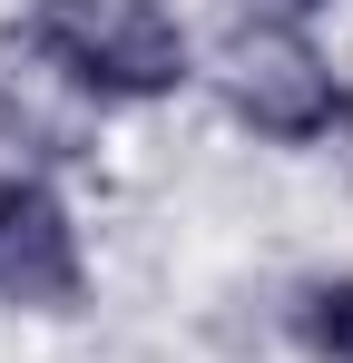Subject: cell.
<instances>
[{
    "mask_svg": "<svg viewBox=\"0 0 353 363\" xmlns=\"http://www.w3.org/2000/svg\"><path fill=\"white\" fill-rule=\"evenodd\" d=\"M20 50L99 108H147L196 79V40L176 30L167 0H30Z\"/></svg>",
    "mask_w": 353,
    "mask_h": 363,
    "instance_id": "cell-1",
    "label": "cell"
},
{
    "mask_svg": "<svg viewBox=\"0 0 353 363\" xmlns=\"http://www.w3.org/2000/svg\"><path fill=\"white\" fill-rule=\"evenodd\" d=\"M216 89H226V118L255 128L265 147H334V138H353V79L304 40L294 10L235 20L226 50H216Z\"/></svg>",
    "mask_w": 353,
    "mask_h": 363,
    "instance_id": "cell-2",
    "label": "cell"
},
{
    "mask_svg": "<svg viewBox=\"0 0 353 363\" xmlns=\"http://www.w3.org/2000/svg\"><path fill=\"white\" fill-rule=\"evenodd\" d=\"M89 245L50 177H0V304L10 314H79Z\"/></svg>",
    "mask_w": 353,
    "mask_h": 363,
    "instance_id": "cell-3",
    "label": "cell"
},
{
    "mask_svg": "<svg viewBox=\"0 0 353 363\" xmlns=\"http://www.w3.org/2000/svg\"><path fill=\"white\" fill-rule=\"evenodd\" d=\"M285 324H294V344H304L314 363H353V275H314V285H294Z\"/></svg>",
    "mask_w": 353,
    "mask_h": 363,
    "instance_id": "cell-4",
    "label": "cell"
},
{
    "mask_svg": "<svg viewBox=\"0 0 353 363\" xmlns=\"http://www.w3.org/2000/svg\"><path fill=\"white\" fill-rule=\"evenodd\" d=\"M285 10H324V0H285Z\"/></svg>",
    "mask_w": 353,
    "mask_h": 363,
    "instance_id": "cell-5",
    "label": "cell"
}]
</instances>
